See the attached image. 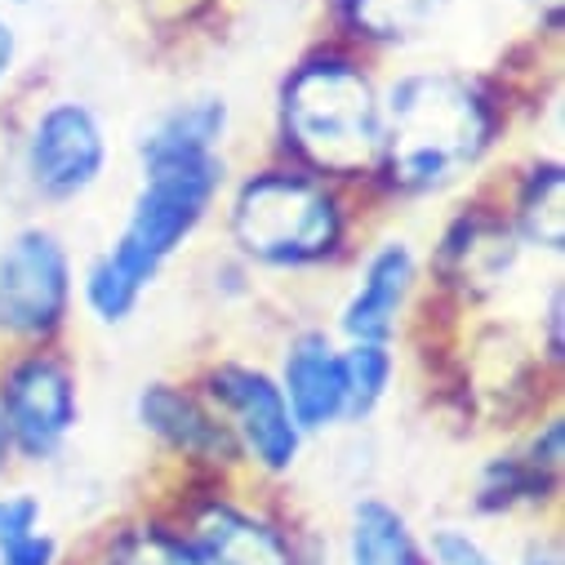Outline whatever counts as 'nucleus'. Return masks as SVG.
Returning <instances> with one entry per match:
<instances>
[{
    "label": "nucleus",
    "instance_id": "9d476101",
    "mask_svg": "<svg viewBox=\"0 0 565 565\" xmlns=\"http://www.w3.org/2000/svg\"><path fill=\"white\" fill-rule=\"evenodd\" d=\"M428 286L423 249L405 232H374L352 254V280L334 308L339 343H396L414 317V303Z\"/></svg>",
    "mask_w": 565,
    "mask_h": 565
},
{
    "label": "nucleus",
    "instance_id": "a211bd4d",
    "mask_svg": "<svg viewBox=\"0 0 565 565\" xmlns=\"http://www.w3.org/2000/svg\"><path fill=\"white\" fill-rule=\"evenodd\" d=\"M561 481L547 477L543 468H534L525 459V450L512 441L503 446L499 455H490L477 472V512L481 516H512V512H525V508H539L543 499H556Z\"/></svg>",
    "mask_w": 565,
    "mask_h": 565
},
{
    "label": "nucleus",
    "instance_id": "5701e85b",
    "mask_svg": "<svg viewBox=\"0 0 565 565\" xmlns=\"http://www.w3.org/2000/svg\"><path fill=\"white\" fill-rule=\"evenodd\" d=\"M45 530V499L36 490H0V547Z\"/></svg>",
    "mask_w": 565,
    "mask_h": 565
},
{
    "label": "nucleus",
    "instance_id": "dca6fc26",
    "mask_svg": "<svg viewBox=\"0 0 565 565\" xmlns=\"http://www.w3.org/2000/svg\"><path fill=\"white\" fill-rule=\"evenodd\" d=\"M494 201L525 254H539V258L565 254V166L561 157L534 152L530 161L508 170Z\"/></svg>",
    "mask_w": 565,
    "mask_h": 565
},
{
    "label": "nucleus",
    "instance_id": "393cba45",
    "mask_svg": "<svg viewBox=\"0 0 565 565\" xmlns=\"http://www.w3.org/2000/svg\"><path fill=\"white\" fill-rule=\"evenodd\" d=\"M19 67H23V32L10 10H0V94L14 85Z\"/></svg>",
    "mask_w": 565,
    "mask_h": 565
},
{
    "label": "nucleus",
    "instance_id": "39448f33",
    "mask_svg": "<svg viewBox=\"0 0 565 565\" xmlns=\"http://www.w3.org/2000/svg\"><path fill=\"white\" fill-rule=\"evenodd\" d=\"M111 129L94 98L45 94L14 138V183L28 205L67 210L94 196L111 170Z\"/></svg>",
    "mask_w": 565,
    "mask_h": 565
},
{
    "label": "nucleus",
    "instance_id": "ddd939ff",
    "mask_svg": "<svg viewBox=\"0 0 565 565\" xmlns=\"http://www.w3.org/2000/svg\"><path fill=\"white\" fill-rule=\"evenodd\" d=\"M179 534L192 565H299V547L286 525L227 494H210Z\"/></svg>",
    "mask_w": 565,
    "mask_h": 565
},
{
    "label": "nucleus",
    "instance_id": "9b49d317",
    "mask_svg": "<svg viewBox=\"0 0 565 565\" xmlns=\"http://www.w3.org/2000/svg\"><path fill=\"white\" fill-rule=\"evenodd\" d=\"M129 409L138 433L152 437L179 463L214 468V472H227L241 463L223 418L214 414V405L201 396L192 379H143Z\"/></svg>",
    "mask_w": 565,
    "mask_h": 565
},
{
    "label": "nucleus",
    "instance_id": "7ed1b4c3",
    "mask_svg": "<svg viewBox=\"0 0 565 565\" xmlns=\"http://www.w3.org/2000/svg\"><path fill=\"white\" fill-rule=\"evenodd\" d=\"M383 143V72L361 50L321 36L271 89V157L365 192Z\"/></svg>",
    "mask_w": 565,
    "mask_h": 565
},
{
    "label": "nucleus",
    "instance_id": "0eeeda50",
    "mask_svg": "<svg viewBox=\"0 0 565 565\" xmlns=\"http://www.w3.org/2000/svg\"><path fill=\"white\" fill-rule=\"evenodd\" d=\"M192 383L223 418V428L245 468L280 481L303 463L308 433L299 428V418H295L286 392H280L271 365L245 361V356H214L196 370Z\"/></svg>",
    "mask_w": 565,
    "mask_h": 565
},
{
    "label": "nucleus",
    "instance_id": "cd10ccee",
    "mask_svg": "<svg viewBox=\"0 0 565 565\" xmlns=\"http://www.w3.org/2000/svg\"><path fill=\"white\" fill-rule=\"evenodd\" d=\"M10 463H14V450H10V433H6V418H0V481H6Z\"/></svg>",
    "mask_w": 565,
    "mask_h": 565
},
{
    "label": "nucleus",
    "instance_id": "f8f14e48",
    "mask_svg": "<svg viewBox=\"0 0 565 565\" xmlns=\"http://www.w3.org/2000/svg\"><path fill=\"white\" fill-rule=\"evenodd\" d=\"M286 392L299 428L312 437H330L348 428V392H343V343L330 326H299L286 334L271 365Z\"/></svg>",
    "mask_w": 565,
    "mask_h": 565
},
{
    "label": "nucleus",
    "instance_id": "a878e982",
    "mask_svg": "<svg viewBox=\"0 0 565 565\" xmlns=\"http://www.w3.org/2000/svg\"><path fill=\"white\" fill-rule=\"evenodd\" d=\"M530 10L547 36H561V0H530Z\"/></svg>",
    "mask_w": 565,
    "mask_h": 565
},
{
    "label": "nucleus",
    "instance_id": "b1692460",
    "mask_svg": "<svg viewBox=\"0 0 565 565\" xmlns=\"http://www.w3.org/2000/svg\"><path fill=\"white\" fill-rule=\"evenodd\" d=\"M0 565H63V543L50 530H36L19 543L0 547Z\"/></svg>",
    "mask_w": 565,
    "mask_h": 565
},
{
    "label": "nucleus",
    "instance_id": "f03ea898",
    "mask_svg": "<svg viewBox=\"0 0 565 565\" xmlns=\"http://www.w3.org/2000/svg\"><path fill=\"white\" fill-rule=\"evenodd\" d=\"M134 170L138 183L116 236L76 271V308L103 330H125L138 317L170 263L205 232L232 183L227 152L143 161Z\"/></svg>",
    "mask_w": 565,
    "mask_h": 565
},
{
    "label": "nucleus",
    "instance_id": "4be33fe9",
    "mask_svg": "<svg viewBox=\"0 0 565 565\" xmlns=\"http://www.w3.org/2000/svg\"><path fill=\"white\" fill-rule=\"evenodd\" d=\"M534 361L543 370H561L565 365V286H561V276L547 280V290H543V303L534 312Z\"/></svg>",
    "mask_w": 565,
    "mask_h": 565
},
{
    "label": "nucleus",
    "instance_id": "bb28decb",
    "mask_svg": "<svg viewBox=\"0 0 565 565\" xmlns=\"http://www.w3.org/2000/svg\"><path fill=\"white\" fill-rule=\"evenodd\" d=\"M512 565H561V552L552 543H530Z\"/></svg>",
    "mask_w": 565,
    "mask_h": 565
},
{
    "label": "nucleus",
    "instance_id": "aec40b11",
    "mask_svg": "<svg viewBox=\"0 0 565 565\" xmlns=\"http://www.w3.org/2000/svg\"><path fill=\"white\" fill-rule=\"evenodd\" d=\"M107 565H192V556L174 525H134L116 534Z\"/></svg>",
    "mask_w": 565,
    "mask_h": 565
},
{
    "label": "nucleus",
    "instance_id": "c85d7f7f",
    "mask_svg": "<svg viewBox=\"0 0 565 565\" xmlns=\"http://www.w3.org/2000/svg\"><path fill=\"white\" fill-rule=\"evenodd\" d=\"M36 6H41V0H0V10H10L14 19H19L23 10H36Z\"/></svg>",
    "mask_w": 565,
    "mask_h": 565
},
{
    "label": "nucleus",
    "instance_id": "6e6552de",
    "mask_svg": "<svg viewBox=\"0 0 565 565\" xmlns=\"http://www.w3.org/2000/svg\"><path fill=\"white\" fill-rule=\"evenodd\" d=\"M0 418L19 463L50 468L67 455L85 418V392L63 343L0 352Z\"/></svg>",
    "mask_w": 565,
    "mask_h": 565
},
{
    "label": "nucleus",
    "instance_id": "20e7f679",
    "mask_svg": "<svg viewBox=\"0 0 565 565\" xmlns=\"http://www.w3.org/2000/svg\"><path fill=\"white\" fill-rule=\"evenodd\" d=\"M365 192L267 157L232 174L218 210L227 254L254 276H321L352 263Z\"/></svg>",
    "mask_w": 565,
    "mask_h": 565
},
{
    "label": "nucleus",
    "instance_id": "423d86ee",
    "mask_svg": "<svg viewBox=\"0 0 565 565\" xmlns=\"http://www.w3.org/2000/svg\"><path fill=\"white\" fill-rule=\"evenodd\" d=\"M76 317V258L67 236L28 218L0 236V352L54 348Z\"/></svg>",
    "mask_w": 565,
    "mask_h": 565
},
{
    "label": "nucleus",
    "instance_id": "2eb2a0df",
    "mask_svg": "<svg viewBox=\"0 0 565 565\" xmlns=\"http://www.w3.org/2000/svg\"><path fill=\"white\" fill-rule=\"evenodd\" d=\"M236 111L223 89H192L157 107L134 134V166L179 161V157H218L232 143Z\"/></svg>",
    "mask_w": 565,
    "mask_h": 565
},
{
    "label": "nucleus",
    "instance_id": "4468645a",
    "mask_svg": "<svg viewBox=\"0 0 565 565\" xmlns=\"http://www.w3.org/2000/svg\"><path fill=\"white\" fill-rule=\"evenodd\" d=\"M450 6L455 0H326V36L361 50L365 58L409 54L437 36Z\"/></svg>",
    "mask_w": 565,
    "mask_h": 565
},
{
    "label": "nucleus",
    "instance_id": "1a4fd4ad",
    "mask_svg": "<svg viewBox=\"0 0 565 565\" xmlns=\"http://www.w3.org/2000/svg\"><path fill=\"white\" fill-rule=\"evenodd\" d=\"M521 263H525V249L512 236L494 192L477 188L441 218L433 254L423 258V271H428V280L446 303L481 308L512 286Z\"/></svg>",
    "mask_w": 565,
    "mask_h": 565
},
{
    "label": "nucleus",
    "instance_id": "6ab92c4d",
    "mask_svg": "<svg viewBox=\"0 0 565 565\" xmlns=\"http://www.w3.org/2000/svg\"><path fill=\"white\" fill-rule=\"evenodd\" d=\"M401 348L396 343H343V392H348V428L370 423L396 392Z\"/></svg>",
    "mask_w": 565,
    "mask_h": 565
},
{
    "label": "nucleus",
    "instance_id": "412c9836",
    "mask_svg": "<svg viewBox=\"0 0 565 565\" xmlns=\"http://www.w3.org/2000/svg\"><path fill=\"white\" fill-rule=\"evenodd\" d=\"M423 552H428V565H503V556L477 530H468L459 521L437 525L423 539Z\"/></svg>",
    "mask_w": 565,
    "mask_h": 565
},
{
    "label": "nucleus",
    "instance_id": "f257e3e1",
    "mask_svg": "<svg viewBox=\"0 0 565 565\" xmlns=\"http://www.w3.org/2000/svg\"><path fill=\"white\" fill-rule=\"evenodd\" d=\"M512 125L503 85L486 72L418 63L383 76V143L365 201L433 205L481 183Z\"/></svg>",
    "mask_w": 565,
    "mask_h": 565
},
{
    "label": "nucleus",
    "instance_id": "f3484780",
    "mask_svg": "<svg viewBox=\"0 0 565 565\" xmlns=\"http://www.w3.org/2000/svg\"><path fill=\"white\" fill-rule=\"evenodd\" d=\"M343 565H428L423 534L383 494H356L343 525Z\"/></svg>",
    "mask_w": 565,
    "mask_h": 565
}]
</instances>
